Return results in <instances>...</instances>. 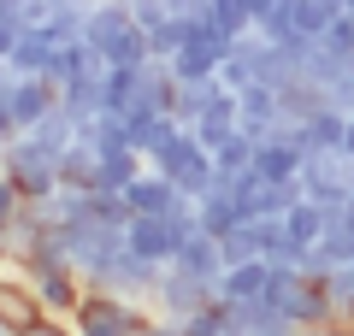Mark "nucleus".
Wrapping results in <instances>:
<instances>
[{
  "label": "nucleus",
  "instance_id": "1",
  "mask_svg": "<svg viewBox=\"0 0 354 336\" xmlns=\"http://www.w3.org/2000/svg\"><path fill=\"white\" fill-rule=\"evenodd\" d=\"M148 165H153V171H165V177H171L177 189H183V195H195V200H201L207 189L218 183V165H213V148H207V142L195 136L189 124H177L171 136H165L160 148L148 153Z\"/></svg>",
  "mask_w": 354,
  "mask_h": 336
},
{
  "label": "nucleus",
  "instance_id": "2",
  "mask_svg": "<svg viewBox=\"0 0 354 336\" xmlns=\"http://www.w3.org/2000/svg\"><path fill=\"white\" fill-rule=\"evenodd\" d=\"M0 171L24 189V200H48L53 189H59V153L41 148L30 130H18V136L0 148Z\"/></svg>",
  "mask_w": 354,
  "mask_h": 336
},
{
  "label": "nucleus",
  "instance_id": "3",
  "mask_svg": "<svg viewBox=\"0 0 354 336\" xmlns=\"http://www.w3.org/2000/svg\"><path fill=\"white\" fill-rule=\"evenodd\" d=\"M71 324H77V336H136V330H148V312H142L130 295L88 289L83 307L71 312Z\"/></svg>",
  "mask_w": 354,
  "mask_h": 336
},
{
  "label": "nucleus",
  "instance_id": "4",
  "mask_svg": "<svg viewBox=\"0 0 354 336\" xmlns=\"http://www.w3.org/2000/svg\"><path fill=\"white\" fill-rule=\"evenodd\" d=\"M118 248H130V242H124V224H101L95 212H88V218H65V254H71V265L83 277L95 272L101 260H113Z\"/></svg>",
  "mask_w": 354,
  "mask_h": 336
},
{
  "label": "nucleus",
  "instance_id": "5",
  "mask_svg": "<svg viewBox=\"0 0 354 336\" xmlns=\"http://www.w3.org/2000/svg\"><path fill=\"white\" fill-rule=\"evenodd\" d=\"M165 265L142 260V254L118 248L113 260H101L95 272H88V289H113V295H130V301H153V283H160Z\"/></svg>",
  "mask_w": 354,
  "mask_h": 336
},
{
  "label": "nucleus",
  "instance_id": "6",
  "mask_svg": "<svg viewBox=\"0 0 354 336\" xmlns=\"http://www.w3.org/2000/svg\"><path fill=\"white\" fill-rule=\"evenodd\" d=\"M301 195L325 200V207H348V195H354V160L342 148L307 153V160H301Z\"/></svg>",
  "mask_w": 354,
  "mask_h": 336
},
{
  "label": "nucleus",
  "instance_id": "7",
  "mask_svg": "<svg viewBox=\"0 0 354 336\" xmlns=\"http://www.w3.org/2000/svg\"><path fill=\"white\" fill-rule=\"evenodd\" d=\"M218 301V289L213 283H201V277H189V272H177V265H165L160 272V283H153V307H160V319H189V312H201V307H213Z\"/></svg>",
  "mask_w": 354,
  "mask_h": 336
},
{
  "label": "nucleus",
  "instance_id": "8",
  "mask_svg": "<svg viewBox=\"0 0 354 336\" xmlns=\"http://www.w3.org/2000/svg\"><path fill=\"white\" fill-rule=\"evenodd\" d=\"M36 319H48V307H41V295H36V283H30L24 272H0V330L6 336H24Z\"/></svg>",
  "mask_w": 354,
  "mask_h": 336
},
{
  "label": "nucleus",
  "instance_id": "9",
  "mask_svg": "<svg viewBox=\"0 0 354 336\" xmlns=\"http://www.w3.org/2000/svg\"><path fill=\"white\" fill-rule=\"evenodd\" d=\"M124 242H130V254H142V260H153V265H171V254L183 248V236L171 230L165 212H136V218L124 224Z\"/></svg>",
  "mask_w": 354,
  "mask_h": 336
},
{
  "label": "nucleus",
  "instance_id": "10",
  "mask_svg": "<svg viewBox=\"0 0 354 336\" xmlns=\"http://www.w3.org/2000/svg\"><path fill=\"white\" fill-rule=\"evenodd\" d=\"M301 160H307V148H301L283 124L254 148V171H260L266 183H295V177H301Z\"/></svg>",
  "mask_w": 354,
  "mask_h": 336
},
{
  "label": "nucleus",
  "instance_id": "11",
  "mask_svg": "<svg viewBox=\"0 0 354 336\" xmlns=\"http://www.w3.org/2000/svg\"><path fill=\"white\" fill-rule=\"evenodd\" d=\"M236 112H242V130H248L254 142H266L272 130L283 124V100H278V88H272V83L236 88Z\"/></svg>",
  "mask_w": 354,
  "mask_h": 336
},
{
  "label": "nucleus",
  "instance_id": "12",
  "mask_svg": "<svg viewBox=\"0 0 354 336\" xmlns=\"http://www.w3.org/2000/svg\"><path fill=\"white\" fill-rule=\"evenodd\" d=\"M348 118H354V112H342V106H319L313 118L283 124V130H290L307 153H330V148H342V142H348Z\"/></svg>",
  "mask_w": 354,
  "mask_h": 336
},
{
  "label": "nucleus",
  "instance_id": "13",
  "mask_svg": "<svg viewBox=\"0 0 354 336\" xmlns=\"http://www.w3.org/2000/svg\"><path fill=\"white\" fill-rule=\"evenodd\" d=\"M171 265L218 289V277H225V248H218V236H213V230H195V236H183V248L171 254Z\"/></svg>",
  "mask_w": 354,
  "mask_h": 336
},
{
  "label": "nucleus",
  "instance_id": "14",
  "mask_svg": "<svg viewBox=\"0 0 354 336\" xmlns=\"http://www.w3.org/2000/svg\"><path fill=\"white\" fill-rule=\"evenodd\" d=\"M30 283H36L41 307H48V312H65V319H71V312L83 307V295H88V277L77 272V265H65V272H41V277H30Z\"/></svg>",
  "mask_w": 354,
  "mask_h": 336
},
{
  "label": "nucleus",
  "instance_id": "15",
  "mask_svg": "<svg viewBox=\"0 0 354 336\" xmlns=\"http://www.w3.org/2000/svg\"><path fill=\"white\" fill-rule=\"evenodd\" d=\"M242 218H248V207H242L236 183H230V177H218V183H213V189L201 195V230H213V236H225V230H236Z\"/></svg>",
  "mask_w": 354,
  "mask_h": 336
},
{
  "label": "nucleus",
  "instance_id": "16",
  "mask_svg": "<svg viewBox=\"0 0 354 336\" xmlns=\"http://www.w3.org/2000/svg\"><path fill=\"white\" fill-rule=\"evenodd\" d=\"M272 289V260H236L218 277V301H266Z\"/></svg>",
  "mask_w": 354,
  "mask_h": 336
},
{
  "label": "nucleus",
  "instance_id": "17",
  "mask_svg": "<svg viewBox=\"0 0 354 336\" xmlns=\"http://www.w3.org/2000/svg\"><path fill=\"white\" fill-rule=\"evenodd\" d=\"M136 24V18H130V0H88V24H83V41H95V48H113L118 36H124V30Z\"/></svg>",
  "mask_w": 354,
  "mask_h": 336
},
{
  "label": "nucleus",
  "instance_id": "18",
  "mask_svg": "<svg viewBox=\"0 0 354 336\" xmlns=\"http://www.w3.org/2000/svg\"><path fill=\"white\" fill-rule=\"evenodd\" d=\"M53 106H59V88H53L48 77H12V118H18V130H30L41 112H53Z\"/></svg>",
  "mask_w": 354,
  "mask_h": 336
},
{
  "label": "nucleus",
  "instance_id": "19",
  "mask_svg": "<svg viewBox=\"0 0 354 336\" xmlns=\"http://www.w3.org/2000/svg\"><path fill=\"white\" fill-rule=\"evenodd\" d=\"M53 48H59V41H53L48 30L24 24V30H18V41H12V53H6V65H12V77H41V71H48V59H53Z\"/></svg>",
  "mask_w": 354,
  "mask_h": 336
},
{
  "label": "nucleus",
  "instance_id": "20",
  "mask_svg": "<svg viewBox=\"0 0 354 336\" xmlns=\"http://www.w3.org/2000/svg\"><path fill=\"white\" fill-rule=\"evenodd\" d=\"M177 195H183V189H177L165 171H153V165H142L136 183L124 189V200H130L136 212H171V200H177Z\"/></svg>",
  "mask_w": 354,
  "mask_h": 336
},
{
  "label": "nucleus",
  "instance_id": "21",
  "mask_svg": "<svg viewBox=\"0 0 354 336\" xmlns=\"http://www.w3.org/2000/svg\"><path fill=\"white\" fill-rule=\"evenodd\" d=\"M148 165V153H136V148H113V153H101V171H95V189H113V195H124L130 183H136V171Z\"/></svg>",
  "mask_w": 354,
  "mask_h": 336
},
{
  "label": "nucleus",
  "instance_id": "22",
  "mask_svg": "<svg viewBox=\"0 0 354 336\" xmlns=\"http://www.w3.org/2000/svg\"><path fill=\"white\" fill-rule=\"evenodd\" d=\"M95 171H101V153L77 136L71 148L59 153V183H65V189H95Z\"/></svg>",
  "mask_w": 354,
  "mask_h": 336
},
{
  "label": "nucleus",
  "instance_id": "23",
  "mask_svg": "<svg viewBox=\"0 0 354 336\" xmlns=\"http://www.w3.org/2000/svg\"><path fill=\"white\" fill-rule=\"evenodd\" d=\"M30 136H36L41 148H53V153H65V148H71V142H77V118L65 112V100H59L53 112H41L36 124H30Z\"/></svg>",
  "mask_w": 354,
  "mask_h": 336
},
{
  "label": "nucleus",
  "instance_id": "24",
  "mask_svg": "<svg viewBox=\"0 0 354 336\" xmlns=\"http://www.w3.org/2000/svg\"><path fill=\"white\" fill-rule=\"evenodd\" d=\"M171 130H177L171 112H130V148H136V153H153Z\"/></svg>",
  "mask_w": 354,
  "mask_h": 336
},
{
  "label": "nucleus",
  "instance_id": "25",
  "mask_svg": "<svg viewBox=\"0 0 354 336\" xmlns=\"http://www.w3.org/2000/svg\"><path fill=\"white\" fill-rule=\"evenodd\" d=\"M218 77H207V83H177V100H171V118L177 124H195V118H201L207 106H213V95H218Z\"/></svg>",
  "mask_w": 354,
  "mask_h": 336
},
{
  "label": "nucleus",
  "instance_id": "26",
  "mask_svg": "<svg viewBox=\"0 0 354 336\" xmlns=\"http://www.w3.org/2000/svg\"><path fill=\"white\" fill-rule=\"evenodd\" d=\"M254 148H260V142H254L248 130H236L230 142H218V148H213V165H218V177H242V171L254 165Z\"/></svg>",
  "mask_w": 354,
  "mask_h": 336
},
{
  "label": "nucleus",
  "instance_id": "27",
  "mask_svg": "<svg viewBox=\"0 0 354 336\" xmlns=\"http://www.w3.org/2000/svg\"><path fill=\"white\" fill-rule=\"evenodd\" d=\"M218 248H225V265H236V260H266V254H260V224H254V218H242L236 230H225Z\"/></svg>",
  "mask_w": 354,
  "mask_h": 336
},
{
  "label": "nucleus",
  "instance_id": "28",
  "mask_svg": "<svg viewBox=\"0 0 354 336\" xmlns=\"http://www.w3.org/2000/svg\"><path fill=\"white\" fill-rule=\"evenodd\" d=\"M83 24H88V0H59L53 18H48L41 30H48L53 41H77V36H83Z\"/></svg>",
  "mask_w": 354,
  "mask_h": 336
},
{
  "label": "nucleus",
  "instance_id": "29",
  "mask_svg": "<svg viewBox=\"0 0 354 336\" xmlns=\"http://www.w3.org/2000/svg\"><path fill=\"white\" fill-rule=\"evenodd\" d=\"M18 207H24V189L0 171V260H12V218H18Z\"/></svg>",
  "mask_w": 354,
  "mask_h": 336
},
{
  "label": "nucleus",
  "instance_id": "30",
  "mask_svg": "<svg viewBox=\"0 0 354 336\" xmlns=\"http://www.w3.org/2000/svg\"><path fill=\"white\" fill-rule=\"evenodd\" d=\"M290 18H295V30H301V36H325L337 12H330L325 0H290Z\"/></svg>",
  "mask_w": 354,
  "mask_h": 336
},
{
  "label": "nucleus",
  "instance_id": "31",
  "mask_svg": "<svg viewBox=\"0 0 354 336\" xmlns=\"http://www.w3.org/2000/svg\"><path fill=\"white\" fill-rule=\"evenodd\" d=\"M207 12H213L230 36H248V30H254V6H248V0H207Z\"/></svg>",
  "mask_w": 354,
  "mask_h": 336
},
{
  "label": "nucleus",
  "instance_id": "32",
  "mask_svg": "<svg viewBox=\"0 0 354 336\" xmlns=\"http://www.w3.org/2000/svg\"><path fill=\"white\" fill-rule=\"evenodd\" d=\"M330 301H337V319L354 324V260L330 272Z\"/></svg>",
  "mask_w": 354,
  "mask_h": 336
},
{
  "label": "nucleus",
  "instance_id": "33",
  "mask_svg": "<svg viewBox=\"0 0 354 336\" xmlns=\"http://www.w3.org/2000/svg\"><path fill=\"white\" fill-rule=\"evenodd\" d=\"M148 48H153V59H171V53L183 48V18L171 12L165 24H153V30H148Z\"/></svg>",
  "mask_w": 354,
  "mask_h": 336
},
{
  "label": "nucleus",
  "instance_id": "34",
  "mask_svg": "<svg viewBox=\"0 0 354 336\" xmlns=\"http://www.w3.org/2000/svg\"><path fill=\"white\" fill-rule=\"evenodd\" d=\"M18 136V118H12V71L0 77V148Z\"/></svg>",
  "mask_w": 354,
  "mask_h": 336
},
{
  "label": "nucleus",
  "instance_id": "35",
  "mask_svg": "<svg viewBox=\"0 0 354 336\" xmlns=\"http://www.w3.org/2000/svg\"><path fill=\"white\" fill-rule=\"evenodd\" d=\"M24 336H77V324L65 319V312H48V319H36Z\"/></svg>",
  "mask_w": 354,
  "mask_h": 336
},
{
  "label": "nucleus",
  "instance_id": "36",
  "mask_svg": "<svg viewBox=\"0 0 354 336\" xmlns=\"http://www.w3.org/2000/svg\"><path fill=\"white\" fill-rule=\"evenodd\" d=\"M325 95H330V106H342V112H354V71H342L337 83L325 88Z\"/></svg>",
  "mask_w": 354,
  "mask_h": 336
},
{
  "label": "nucleus",
  "instance_id": "37",
  "mask_svg": "<svg viewBox=\"0 0 354 336\" xmlns=\"http://www.w3.org/2000/svg\"><path fill=\"white\" fill-rule=\"evenodd\" d=\"M18 30H24V24H18V18H0V53H12V41H18Z\"/></svg>",
  "mask_w": 354,
  "mask_h": 336
},
{
  "label": "nucleus",
  "instance_id": "38",
  "mask_svg": "<svg viewBox=\"0 0 354 336\" xmlns=\"http://www.w3.org/2000/svg\"><path fill=\"white\" fill-rule=\"evenodd\" d=\"M177 18H195V12H207V0H165Z\"/></svg>",
  "mask_w": 354,
  "mask_h": 336
},
{
  "label": "nucleus",
  "instance_id": "39",
  "mask_svg": "<svg viewBox=\"0 0 354 336\" xmlns=\"http://www.w3.org/2000/svg\"><path fill=\"white\" fill-rule=\"evenodd\" d=\"M342 153H348V160H354V118H348V142H342Z\"/></svg>",
  "mask_w": 354,
  "mask_h": 336
},
{
  "label": "nucleus",
  "instance_id": "40",
  "mask_svg": "<svg viewBox=\"0 0 354 336\" xmlns=\"http://www.w3.org/2000/svg\"><path fill=\"white\" fill-rule=\"evenodd\" d=\"M6 71H12V65H6V53H0V77H6Z\"/></svg>",
  "mask_w": 354,
  "mask_h": 336
},
{
  "label": "nucleus",
  "instance_id": "41",
  "mask_svg": "<svg viewBox=\"0 0 354 336\" xmlns=\"http://www.w3.org/2000/svg\"><path fill=\"white\" fill-rule=\"evenodd\" d=\"M342 6H348V12H354V0H342Z\"/></svg>",
  "mask_w": 354,
  "mask_h": 336
}]
</instances>
